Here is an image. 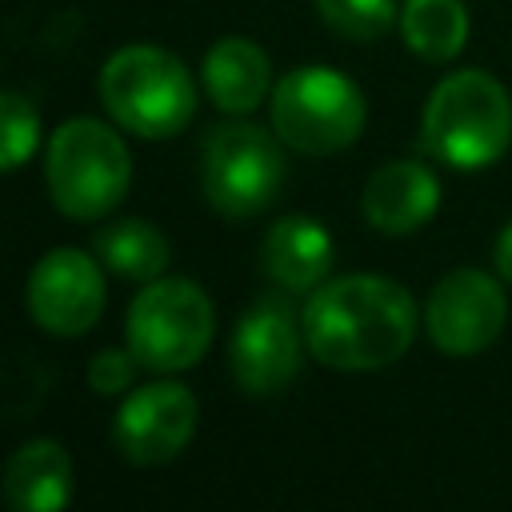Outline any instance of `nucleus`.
Wrapping results in <instances>:
<instances>
[{
  "mask_svg": "<svg viewBox=\"0 0 512 512\" xmlns=\"http://www.w3.org/2000/svg\"><path fill=\"white\" fill-rule=\"evenodd\" d=\"M308 352L340 372H372L400 360L416 336L412 296L372 272L324 280L304 304Z\"/></svg>",
  "mask_w": 512,
  "mask_h": 512,
  "instance_id": "1",
  "label": "nucleus"
},
{
  "mask_svg": "<svg viewBox=\"0 0 512 512\" xmlns=\"http://www.w3.org/2000/svg\"><path fill=\"white\" fill-rule=\"evenodd\" d=\"M512 144V96L508 88L480 72L464 68L444 76L424 108V148L448 168L476 172L496 164Z\"/></svg>",
  "mask_w": 512,
  "mask_h": 512,
  "instance_id": "2",
  "label": "nucleus"
},
{
  "mask_svg": "<svg viewBox=\"0 0 512 512\" xmlns=\"http://www.w3.org/2000/svg\"><path fill=\"white\" fill-rule=\"evenodd\" d=\"M100 100L120 128L144 140L176 136L196 112L188 68L156 44H128L112 52L100 68Z\"/></svg>",
  "mask_w": 512,
  "mask_h": 512,
  "instance_id": "3",
  "label": "nucleus"
},
{
  "mask_svg": "<svg viewBox=\"0 0 512 512\" xmlns=\"http://www.w3.org/2000/svg\"><path fill=\"white\" fill-rule=\"evenodd\" d=\"M44 180H48L52 204L64 216L100 220L124 200L132 180V160L124 140L108 124L92 116H76L52 132Z\"/></svg>",
  "mask_w": 512,
  "mask_h": 512,
  "instance_id": "4",
  "label": "nucleus"
},
{
  "mask_svg": "<svg viewBox=\"0 0 512 512\" xmlns=\"http://www.w3.org/2000/svg\"><path fill=\"white\" fill-rule=\"evenodd\" d=\"M128 348L148 372H184L192 368L216 332L212 300L192 280H148L128 304Z\"/></svg>",
  "mask_w": 512,
  "mask_h": 512,
  "instance_id": "5",
  "label": "nucleus"
},
{
  "mask_svg": "<svg viewBox=\"0 0 512 512\" xmlns=\"http://www.w3.org/2000/svg\"><path fill=\"white\" fill-rule=\"evenodd\" d=\"M272 128L304 156H332L348 148L364 128L360 88L320 64L296 68L272 88Z\"/></svg>",
  "mask_w": 512,
  "mask_h": 512,
  "instance_id": "6",
  "label": "nucleus"
},
{
  "mask_svg": "<svg viewBox=\"0 0 512 512\" xmlns=\"http://www.w3.org/2000/svg\"><path fill=\"white\" fill-rule=\"evenodd\" d=\"M200 184L208 204L228 220L264 212L284 184V152L256 124H220L208 132L200 152Z\"/></svg>",
  "mask_w": 512,
  "mask_h": 512,
  "instance_id": "7",
  "label": "nucleus"
},
{
  "mask_svg": "<svg viewBox=\"0 0 512 512\" xmlns=\"http://www.w3.org/2000/svg\"><path fill=\"white\" fill-rule=\"evenodd\" d=\"M304 348H308L304 320H296V312L288 308V300L264 296V300H256L236 320L232 348H228L232 376L252 396L280 392V388H288L296 380Z\"/></svg>",
  "mask_w": 512,
  "mask_h": 512,
  "instance_id": "8",
  "label": "nucleus"
},
{
  "mask_svg": "<svg viewBox=\"0 0 512 512\" xmlns=\"http://www.w3.org/2000/svg\"><path fill=\"white\" fill-rule=\"evenodd\" d=\"M508 320V300L504 288L480 272V268H456L448 272L424 308V324L428 336L440 352L448 356H476L484 352Z\"/></svg>",
  "mask_w": 512,
  "mask_h": 512,
  "instance_id": "9",
  "label": "nucleus"
},
{
  "mask_svg": "<svg viewBox=\"0 0 512 512\" xmlns=\"http://www.w3.org/2000/svg\"><path fill=\"white\" fill-rule=\"evenodd\" d=\"M192 432H196V396L176 380L132 388L112 420L116 452L140 468L168 464L172 456H180Z\"/></svg>",
  "mask_w": 512,
  "mask_h": 512,
  "instance_id": "10",
  "label": "nucleus"
},
{
  "mask_svg": "<svg viewBox=\"0 0 512 512\" xmlns=\"http://www.w3.org/2000/svg\"><path fill=\"white\" fill-rule=\"evenodd\" d=\"M28 312L52 336H84L104 312L100 264L80 248H52L28 276Z\"/></svg>",
  "mask_w": 512,
  "mask_h": 512,
  "instance_id": "11",
  "label": "nucleus"
},
{
  "mask_svg": "<svg viewBox=\"0 0 512 512\" xmlns=\"http://www.w3.org/2000/svg\"><path fill=\"white\" fill-rule=\"evenodd\" d=\"M436 204H440V184L432 168L420 160H396L376 168L360 196L364 220L384 236H408L424 228L436 216Z\"/></svg>",
  "mask_w": 512,
  "mask_h": 512,
  "instance_id": "12",
  "label": "nucleus"
},
{
  "mask_svg": "<svg viewBox=\"0 0 512 512\" xmlns=\"http://www.w3.org/2000/svg\"><path fill=\"white\" fill-rule=\"evenodd\" d=\"M260 268L264 276L288 292H316L328 280L332 268V236L320 220L312 216H284L268 228L264 248H260Z\"/></svg>",
  "mask_w": 512,
  "mask_h": 512,
  "instance_id": "13",
  "label": "nucleus"
},
{
  "mask_svg": "<svg viewBox=\"0 0 512 512\" xmlns=\"http://www.w3.org/2000/svg\"><path fill=\"white\" fill-rule=\"evenodd\" d=\"M200 72H204V92L212 96V104L220 112H232V116L252 112L268 96V84H272L268 52L244 36L216 40L208 48Z\"/></svg>",
  "mask_w": 512,
  "mask_h": 512,
  "instance_id": "14",
  "label": "nucleus"
},
{
  "mask_svg": "<svg viewBox=\"0 0 512 512\" xmlns=\"http://www.w3.org/2000/svg\"><path fill=\"white\" fill-rule=\"evenodd\" d=\"M4 492L16 512H60L72 500V460L56 440H28L4 468Z\"/></svg>",
  "mask_w": 512,
  "mask_h": 512,
  "instance_id": "15",
  "label": "nucleus"
},
{
  "mask_svg": "<svg viewBox=\"0 0 512 512\" xmlns=\"http://www.w3.org/2000/svg\"><path fill=\"white\" fill-rule=\"evenodd\" d=\"M92 252L100 264H108L124 280H156L168 264V240L160 228H152L140 216L100 224L92 236Z\"/></svg>",
  "mask_w": 512,
  "mask_h": 512,
  "instance_id": "16",
  "label": "nucleus"
},
{
  "mask_svg": "<svg viewBox=\"0 0 512 512\" xmlns=\"http://www.w3.org/2000/svg\"><path fill=\"white\" fill-rule=\"evenodd\" d=\"M408 52L428 64H448L468 40V12L460 0H408L400 12Z\"/></svg>",
  "mask_w": 512,
  "mask_h": 512,
  "instance_id": "17",
  "label": "nucleus"
},
{
  "mask_svg": "<svg viewBox=\"0 0 512 512\" xmlns=\"http://www.w3.org/2000/svg\"><path fill=\"white\" fill-rule=\"evenodd\" d=\"M316 12L344 40H376L396 20L392 0H316Z\"/></svg>",
  "mask_w": 512,
  "mask_h": 512,
  "instance_id": "18",
  "label": "nucleus"
},
{
  "mask_svg": "<svg viewBox=\"0 0 512 512\" xmlns=\"http://www.w3.org/2000/svg\"><path fill=\"white\" fill-rule=\"evenodd\" d=\"M0 124H4V172H16L40 140V116L36 108L20 96V92H4L0 96Z\"/></svg>",
  "mask_w": 512,
  "mask_h": 512,
  "instance_id": "19",
  "label": "nucleus"
},
{
  "mask_svg": "<svg viewBox=\"0 0 512 512\" xmlns=\"http://www.w3.org/2000/svg\"><path fill=\"white\" fill-rule=\"evenodd\" d=\"M136 352H120V348H104L96 352V360L88 364V384L100 392V396H112V392H124L132 380H136Z\"/></svg>",
  "mask_w": 512,
  "mask_h": 512,
  "instance_id": "20",
  "label": "nucleus"
},
{
  "mask_svg": "<svg viewBox=\"0 0 512 512\" xmlns=\"http://www.w3.org/2000/svg\"><path fill=\"white\" fill-rule=\"evenodd\" d=\"M496 272L512 284V224L500 232V240H496Z\"/></svg>",
  "mask_w": 512,
  "mask_h": 512,
  "instance_id": "21",
  "label": "nucleus"
}]
</instances>
